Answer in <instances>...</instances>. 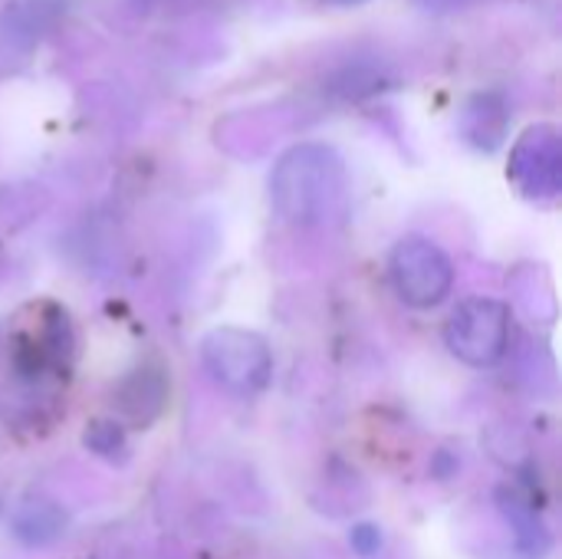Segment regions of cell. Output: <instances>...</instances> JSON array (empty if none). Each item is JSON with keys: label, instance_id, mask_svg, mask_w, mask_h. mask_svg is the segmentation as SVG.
<instances>
[{"label": "cell", "instance_id": "1", "mask_svg": "<svg viewBox=\"0 0 562 559\" xmlns=\"http://www.w3.org/2000/svg\"><path fill=\"white\" fill-rule=\"evenodd\" d=\"M349 175L333 145L303 142L280 155L270 175V201L290 224H326L346 208Z\"/></svg>", "mask_w": 562, "mask_h": 559}, {"label": "cell", "instance_id": "2", "mask_svg": "<svg viewBox=\"0 0 562 559\" xmlns=\"http://www.w3.org/2000/svg\"><path fill=\"white\" fill-rule=\"evenodd\" d=\"M207 376L237 399H254L270 385L273 356L263 336L240 326H217L201 343Z\"/></svg>", "mask_w": 562, "mask_h": 559}, {"label": "cell", "instance_id": "3", "mask_svg": "<svg viewBox=\"0 0 562 559\" xmlns=\"http://www.w3.org/2000/svg\"><path fill=\"white\" fill-rule=\"evenodd\" d=\"M445 343L461 362H468L474 369L497 366L510 346V310H507V303H501L494 297L464 300L445 326Z\"/></svg>", "mask_w": 562, "mask_h": 559}, {"label": "cell", "instance_id": "4", "mask_svg": "<svg viewBox=\"0 0 562 559\" xmlns=\"http://www.w3.org/2000/svg\"><path fill=\"white\" fill-rule=\"evenodd\" d=\"M392 283L398 297L415 310H435L448 300L454 287V267L451 257L428 237H405L395 244L392 260Z\"/></svg>", "mask_w": 562, "mask_h": 559}, {"label": "cell", "instance_id": "5", "mask_svg": "<svg viewBox=\"0 0 562 559\" xmlns=\"http://www.w3.org/2000/svg\"><path fill=\"white\" fill-rule=\"evenodd\" d=\"M510 181L530 201H553L562 191V142L553 125H530L510 148Z\"/></svg>", "mask_w": 562, "mask_h": 559}, {"label": "cell", "instance_id": "6", "mask_svg": "<svg viewBox=\"0 0 562 559\" xmlns=\"http://www.w3.org/2000/svg\"><path fill=\"white\" fill-rule=\"evenodd\" d=\"M165 402H168V382L158 369H135L119 382L112 395L115 412L138 428H148L165 412Z\"/></svg>", "mask_w": 562, "mask_h": 559}, {"label": "cell", "instance_id": "7", "mask_svg": "<svg viewBox=\"0 0 562 559\" xmlns=\"http://www.w3.org/2000/svg\"><path fill=\"white\" fill-rule=\"evenodd\" d=\"M507 122H510L507 102L494 92H481L468 102V109L461 115V132L474 148L494 152L507 138Z\"/></svg>", "mask_w": 562, "mask_h": 559}, {"label": "cell", "instance_id": "8", "mask_svg": "<svg viewBox=\"0 0 562 559\" xmlns=\"http://www.w3.org/2000/svg\"><path fill=\"white\" fill-rule=\"evenodd\" d=\"M63 514L49 501H26L13 517V534L26 547H46L63 534Z\"/></svg>", "mask_w": 562, "mask_h": 559}, {"label": "cell", "instance_id": "9", "mask_svg": "<svg viewBox=\"0 0 562 559\" xmlns=\"http://www.w3.org/2000/svg\"><path fill=\"white\" fill-rule=\"evenodd\" d=\"M501 501H504L501 507H504V514H507V521H510V527H514V534H517L520 550H527L530 557L547 554V547H550V534H547V527L540 524L537 511H533L520 494H514V491H504V494H501Z\"/></svg>", "mask_w": 562, "mask_h": 559}, {"label": "cell", "instance_id": "10", "mask_svg": "<svg viewBox=\"0 0 562 559\" xmlns=\"http://www.w3.org/2000/svg\"><path fill=\"white\" fill-rule=\"evenodd\" d=\"M86 448L95 451L99 458H125V435L115 422H92L86 428Z\"/></svg>", "mask_w": 562, "mask_h": 559}, {"label": "cell", "instance_id": "11", "mask_svg": "<svg viewBox=\"0 0 562 559\" xmlns=\"http://www.w3.org/2000/svg\"><path fill=\"white\" fill-rule=\"evenodd\" d=\"M349 547H352L362 559L375 557V554L382 550V530L372 527V524H359V527H352V534H349Z\"/></svg>", "mask_w": 562, "mask_h": 559}, {"label": "cell", "instance_id": "12", "mask_svg": "<svg viewBox=\"0 0 562 559\" xmlns=\"http://www.w3.org/2000/svg\"><path fill=\"white\" fill-rule=\"evenodd\" d=\"M468 3H474V0H418V7L428 13H451V10H461Z\"/></svg>", "mask_w": 562, "mask_h": 559}, {"label": "cell", "instance_id": "13", "mask_svg": "<svg viewBox=\"0 0 562 559\" xmlns=\"http://www.w3.org/2000/svg\"><path fill=\"white\" fill-rule=\"evenodd\" d=\"M326 3H342V7H349V3H366V0H326Z\"/></svg>", "mask_w": 562, "mask_h": 559}]
</instances>
